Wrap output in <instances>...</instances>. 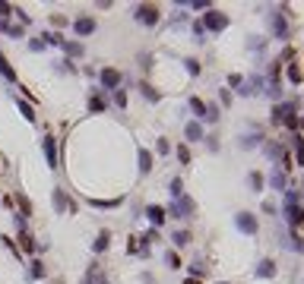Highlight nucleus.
I'll use <instances>...</instances> for the list:
<instances>
[{
    "label": "nucleus",
    "mask_w": 304,
    "mask_h": 284,
    "mask_svg": "<svg viewBox=\"0 0 304 284\" xmlns=\"http://www.w3.org/2000/svg\"><path fill=\"white\" fill-rule=\"evenodd\" d=\"M270 120L276 123V126H288V129H298L301 126V120H298V117H295V101H285V104H276V108H273V117H270Z\"/></svg>",
    "instance_id": "1"
},
{
    "label": "nucleus",
    "mask_w": 304,
    "mask_h": 284,
    "mask_svg": "<svg viewBox=\"0 0 304 284\" xmlns=\"http://www.w3.org/2000/svg\"><path fill=\"white\" fill-rule=\"evenodd\" d=\"M228 22H231L228 13H222V10H206L203 19H200V26L209 29V32H225V29H228Z\"/></svg>",
    "instance_id": "2"
},
{
    "label": "nucleus",
    "mask_w": 304,
    "mask_h": 284,
    "mask_svg": "<svg viewBox=\"0 0 304 284\" xmlns=\"http://www.w3.org/2000/svg\"><path fill=\"white\" fill-rule=\"evenodd\" d=\"M285 218L291 228H298L301 224V205H298V189H288L285 193Z\"/></svg>",
    "instance_id": "3"
},
{
    "label": "nucleus",
    "mask_w": 304,
    "mask_h": 284,
    "mask_svg": "<svg viewBox=\"0 0 304 284\" xmlns=\"http://www.w3.org/2000/svg\"><path fill=\"white\" fill-rule=\"evenodd\" d=\"M133 16H136V22H143V26H149V29H156V26H159V19H162L159 7H152V4H139Z\"/></svg>",
    "instance_id": "4"
},
{
    "label": "nucleus",
    "mask_w": 304,
    "mask_h": 284,
    "mask_svg": "<svg viewBox=\"0 0 304 284\" xmlns=\"http://www.w3.org/2000/svg\"><path fill=\"white\" fill-rule=\"evenodd\" d=\"M193 199L190 196H181V199H174L171 202V208L165 211V215H174V218H193Z\"/></svg>",
    "instance_id": "5"
},
{
    "label": "nucleus",
    "mask_w": 304,
    "mask_h": 284,
    "mask_svg": "<svg viewBox=\"0 0 304 284\" xmlns=\"http://www.w3.org/2000/svg\"><path fill=\"white\" fill-rule=\"evenodd\" d=\"M235 228L241 234H247V237H257L260 224H257V215H250V211H238V215H235Z\"/></svg>",
    "instance_id": "6"
},
{
    "label": "nucleus",
    "mask_w": 304,
    "mask_h": 284,
    "mask_svg": "<svg viewBox=\"0 0 304 284\" xmlns=\"http://www.w3.org/2000/svg\"><path fill=\"white\" fill-rule=\"evenodd\" d=\"M263 152H266V158H270V161H276V164H288V152H285V146H279V142H266Z\"/></svg>",
    "instance_id": "7"
},
{
    "label": "nucleus",
    "mask_w": 304,
    "mask_h": 284,
    "mask_svg": "<svg viewBox=\"0 0 304 284\" xmlns=\"http://www.w3.org/2000/svg\"><path fill=\"white\" fill-rule=\"evenodd\" d=\"M146 218H149L152 228L159 231L162 224H165V218H168V215H165V208H162V205H149V208H146Z\"/></svg>",
    "instance_id": "8"
},
{
    "label": "nucleus",
    "mask_w": 304,
    "mask_h": 284,
    "mask_svg": "<svg viewBox=\"0 0 304 284\" xmlns=\"http://www.w3.org/2000/svg\"><path fill=\"white\" fill-rule=\"evenodd\" d=\"M102 86H105V89H118V86H121V73H118L114 66H105V69H102Z\"/></svg>",
    "instance_id": "9"
},
{
    "label": "nucleus",
    "mask_w": 304,
    "mask_h": 284,
    "mask_svg": "<svg viewBox=\"0 0 304 284\" xmlns=\"http://www.w3.org/2000/svg\"><path fill=\"white\" fill-rule=\"evenodd\" d=\"M41 149H44V158H48V164H51V168H57V142H54V136H44V139H41Z\"/></svg>",
    "instance_id": "10"
},
{
    "label": "nucleus",
    "mask_w": 304,
    "mask_h": 284,
    "mask_svg": "<svg viewBox=\"0 0 304 284\" xmlns=\"http://www.w3.org/2000/svg\"><path fill=\"white\" fill-rule=\"evenodd\" d=\"M254 275L257 278H276V262H273V259H260L257 268H254Z\"/></svg>",
    "instance_id": "11"
},
{
    "label": "nucleus",
    "mask_w": 304,
    "mask_h": 284,
    "mask_svg": "<svg viewBox=\"0 0 304 284\" xmlns=\"http://www.w3.org/2000/svg\"><path fill=\"white\" fill-rule=\"evenodd\" d=\"M73 29H76V35H92V32H95V19H92V16H79L73 22Z\"/></svg>",
    "instance_id": "12"
},
{
    "label": "nucleus",
    "mask_w": 304,
    "mask_h": 284,
    "mask_svg": "<svg viewBox=\"0 0 304 284\" xmlns=\"http://www.w3.org/2000/svg\"><path fill=\"white\" fill-rule=\"evenodd\" d=\"M273 32H276V38H288V22L282 13H273Z\"/></svg>",
    "instance_id": "13"
},
{
    "label": "nucleus",
    "mask_w": 304,
    "mask_h": 284,
    "mask_svg": "<svg viewBox=\"0 0 304 284\" xmlns=\"http://www.w3.org/2000/svg\"><path fill=\"white\" fill-rule=\"evenodd\" d=\"M241 95H254V92H263V76H250L247 82H241Z\"/></svg>",
    "instance_id": "14"
},
{
    "label": "nucleus",
    "mask_w": 304,
    "mask_h": 284,
    "mask_svg": "<svg viewBox=\"0 0 304 284\" xmlns=\"http://www.w3.org/2000/svg\"><path fill=\"white\" fill-rule=\"evenodd\" d=\"M184 136L190 139V142H200V139H203V126L196 123V120H190V123L184 126Z\"/></svg>",
    "instance_id": "15"
},
{
    "label": "nucleus",
    "mask_w": 304,
    "mask_h": 284,
    "mask_svg": "<svg viewBox=\"0 0 304 284\" xmlns=\"http://www.w3.org/2000/svg\"><path fill=\"white\" fill-rule=\"evenodd\" d=\"M270 183H273V189H279V193H282V189H285V183H288L285 171H282V168H276V171H273V177H270Z\"/></svg>",
    "instance_id": "16"
},
{
    "label": "nucleus",
    "mask_w": 304,
    "mask_h": 284,
    "mask_svg": "<svg viewBox=\"0 0 304 284\" xmlns=\"http://www.w3.org/2000/svg\"><path fill=\"white\" fill-rule=\"evenodd\" d=\"M0 76H4L7 82H16V69L10 66V60H7L4 54H0Z\"/></svg>",
    "instance_id": "17"
},
{
    "label": "nucleus",
    "mask_w": 304,
    "mask_h": 284,
    "mask_svg": "<svg viewBox=\"0 0 304 284\" xmlns=\"http://www.w3.org/2000/svg\"><path fill=\"white\" fill-rule=\"evenodd\" d=\"M108 243H111V234L102 231V234L95 237V243H92V250H95V253H105V250H108Z\"/></svg>",
    "instance_id": "18"
},
{
    "label": "nucleus",
    "mask_w": 304,
    "mask_h": 284,
    "mask_svg": "<svg viewBox=\"0 0 304 284\" xmlns=\"http://www.w3.org/2000/svg\"><path fill=\"white\" fill-rule=\"evenodd\" d=\"M19 246H22V253H35V240L29 231H19Z\"/></svg>",
    "instance_id": "19"
},
{
    "label": "nucleus",
    "mask_w": 304,
    "mask_h": 284,
    "mask_svg": "<svg viewBox=\"0 0 304 284\" xmlns=\"http://www.w3.org/2000/svg\"><path fill=\"white\" fill-rule=\"evenodd\" d=\"M92 202V208H118L124 199H89Z\"/></svg>",
    "instance_id": "20"
},
{
    "label": "nucleus",
    "mask_w": 304,
    "mask_h": 284,
    "mask_svg": "<svg viewBox=\"0 0 304 284\" xmlns=\"http://www.w3.org/2000/svg\"><path fill=\"white\" fill-rule=\"evenodd\" d=\"M187 104H190V111H193L196 117H200V120H203V117H206V101H203V98H196V95H193V98L187 101Z\"/></svg>",
    "instance_id": "21"
},
{
    "label": "nucleus",
    "mask_w": 304,
    "mask_h": 284,
    "mask_svg": "<svg viewBox=\"0 0 304 284\" xmlns=\"http://www.w3.org/2000/svg\"><path fill=\"white\" fill-rule=\"evenodd\" d=\"M247 186L254 189V193H260V189H263V174H257V171H250V174H247Z\"/></svg>",
    "instance_id": "22"
},
{
    "label": "nucleus",
    "mask_w": 304,
    "mask_h": 284,
    "mask_svg": "<svg viewBox=\"0 0 304 284\" xmlns=\"http://www.w3.org/2000/svg\"><path fill=\"white\" fill-rule=\"evenodd\" d=\"M105 108H108V101H105V98H98V95H92V98H89V111L92 114H102Z\"/></svg>",
    "instance_id": "23"
},
{
    "label": "nucleus",
    "mask_w": 304,
    "mask_h": 284,
    "mask_svg": "<svg viewBox=\"0 0 304 284\" xmlns=\"http://www.w3.org/2000/svg\"><path fill=\"white\" fill-rule=\"evenodd\" d=\"M171 243L174 246H187V243H190V231H174L171 234Z\"/></svg>",
    "instance_id": "24"
},
{
    "label": "nucleus",
    "mask_w": 304,
    "mask_h": 284,
    "mask_svg": "<svg viewBox=\"0 0 304 284\" xmlns=\"http://www.w3.org/2000/svg\"><path fill=\"white\" fill-rule=\"evenodd\" d=\"M139 171H143V174L152 171V155H149L146 149H139Z\"/></svg>",
    "instance_id": "25"
},
{
    "label": "nucleus",
    "mask_w": 304,
    "mask_h": 284,
    "mask_svg": "<svg viewBox=\"0 0 304 284\" xmlns=\"http://www.w3.org/2000/svg\"><path fill=\"white\" fill-rule=\"evenodd\" d=\"M54 208H57V211H67V208H70L67 196H64V189H54Z\"/></svg>",
    "instance_id": "26"
},
{
    "label": "nucleus",
    "mask_w": 304,
    "mask_h": 284,
    "mask_svg": "<svg viewBox=\"0 0 304 284\" xmlns=\"http://www.w3.org/2000/svg\"><path fill=\"white\" fill-rule=\"evenodd\" d=\"M260 139H263L260 133H244V136H241V149H254Z\"/></svg>",
    "instance_id": "27"
},
{
    "label": "nucleus",
    "mask_w": 304,
    "mask_h": 284,
    "mask_svg": "<svg viewBox=\"0 0 304 284\" xmlns=\"http://www.w3.org/2000/svg\"><path fill=\"white\" fill-rule=\"evenodd\" d=\"M64 51L70 57H83V44H79V41H64Z\"/></svg>",
    "instance_id": "28"
},
{
    "label": "nucleus",
    "mask_w": 304,
    "mask_h": 284,
    "mask_svg": "<svg viewBox=\"0 0 304 284\" xmlns=\"http://www.w3.org/2000/svg\"><path fill=\"white\" fill-rule=\"evenodd\" d=\"M16 108H19V114H22V117H26V120H29V123H35V111L29 108V101H16Z\"/></svg>",
    "instance_id": "29"
},
{
    "label": "nucleus",
    "mask_w": 304,
    "mask_h": 284,
    "mask_svg": "<svg viewBox=\"0 0 304 284\" xmlns=\"http://www.w3.org/2000/svg\"><path fill=\"white\" fill-rule=\"evenodd\" d=\"M168 193H171L174 199H181V196H184V183H181V177H174V180H171V186H168Z\"/></svg>",
    "instance_id": "30"
},
{
    "label": "nucleus",
    "mask_w": 304,
    "mask_h": 284,
    "mask_svg": "<svg viewBox=\"0 0 304 284\" xmlns=\"http://www.w3.org/2000/svg\"><path fill=\"white\" fill-rule=\"evenodd\" d=\"M41 44H54V47H64V38H61V35H57V32H48V35H41Z\"/></svg>",
    "instance_id": "31"
},
{
    "label": "nucleus",
    "mask_w": 304,
    "mask_h": 284,
    "mask_svg": "<svg viewBox=\"0 0 304 284\" xmlns=\"http://www.w3.org/2000/svg\"><path fill=\"white\" fill-rule=\"evenodd\" d=\"M165 265H168V268H181V256L174 253V250H168V253H165Z\"/></svg>",
    "instance_id": "32"
},
{
    "label": "nucleus",
    "mask_w": 304,
    "mask_h": 284,
    "mask_svg": "<svg viewBox=\"0 0 304 284\" xmlns=\"http://www.w3.org/2000/svg\"><path fill=\"white\" fill-rule=\"evenodd\" d=\"M139 92H143V95H146V98H149V101H159V98H162V95H159L156 89H152V86H149V82H143V86H139Z\"/></svg>",
    "instance_id": "33"
},
{
    "label": "nucleus",
    "mask_w": 304,
    "mask_h": 284,
    "mask_svg": "<svg viewBox=\"0 0 304 284\" xmlns=\"http://www.w3.org/2000/svg\"><path fill=\"white\" fill-rule=\"evenodd\" d=\"M288 79L295 82V86H301V66L298 63H288Z\"/></svg>",
    "instance_id": "34"
},
{
    "label": "nucleus",
    "mask_w": 304,
    "mask_h": 284,
    "mask_svg": "<svg viewBox=\"0 0 304 284\" xmlns=\"http://www.w3.org/2000/svg\"><path fill=\"white\" fill-rule=\"evenodd\" d=\"M95 275H98V265H89V268H86V275H83V281H79V284H95Z\"/></svg>",
    "instance_id": "35"
},
{
    "label": "nucleus",
    "mask_w": 304,
    "mask_h": 284,
    "mask_svg": "<svg viewBox=\"0 0 304 284\" xmlns=\"http://www.w3.org/2000/svg\"><path fill=\"white\" fill-rule=\"evenodd\" d=\"M184 66H187V73H190V76H200V60L187 57V60H184Z\"/></svg>",
    "instance_id": "36"
},
{
    "label": "nucleus",
    "mask_w": 304,
    "mask_h": 284,
    "mask_svg": "<svg viewBox=\"0 0 304 284\" xmlns=\"http://www.w3.org/2000/svg\"><path fill=\"white\" fill-rule=\"evenodd\" d=\"M203 120L206 123H216L219 120V108H216V104H206V117H203Z\"/></svg>",
    "instance_id": "37"
},
{
    "label": "nucleus",
    "mask_w": 304,
    "mask_h": 284,
    "mask_svg": "<svg viewBox=\"0 0 304 284\" xmlns=\"http://www.w3.org/2000/svg\"><path fill=\"white\" fill-rule=\"evenodd\" d=\"M114 104H118V108H127V92L124 89H114Z\"/></svg>",
    "instance_id": "38"
},
{
    "label": "nucleus",
    "mask_w": 304,
    "mask_h": 284,
    "mask_svg": "<svg viewBox=\"0 0 304 284\" xmlns=\"http://www.w3.org/2000/svg\"><path fill=\"white\" fill-rule=\"evenodd\" d=\"M29 278H44V265H41V262H32V268H29Z\"/></svg>",
    "instance_id": "39"
},
{
    "label": "nucleus",
    "mask_w": 304,
    "mask_h": 284,
    "mask_svg": "<svg viewBox=\"0 0 304 284\" xmlns=\"http://www.w3.org/2000/svg\"><path fill=\"white\" fill-rule=\"evenodd\" d=\"M16 202H19V208H22V215H32V202L26 196H16Z\"/></svg>",
    "instance_id": "40"
},
{
    "label": "nucleus",
    "mask_w": 304,
    "mask_h": 284,
    "mask_svg": "<svg viewBox=\"0 0 304 284\" xmlns=\"http://www.w3.org/2000/svg\"><path fill=\"white\" fill-rule=\"evenodd\" d=\"M295 155H298V164H304V142H301V136H295Z\"/></svg>",
    "instance_id": "41"
},
{
    "label": "nucleus",
    "mask_w": 304,
    "mask_h": 284,
    "mask_svg": "<svg viewBox=\"0 0 304 284\" xmlns=\"http://www.w3.org/2000/svg\"><path fill=\"white\" fill-rule=\"evenodd\" d=\"M178 158H181V164H190V149H187V146H178Z\"/></svg>",
    "instance_id": "42"
},
{
    "label": "nucleus",
    "mask_w": 304,
    "mask_h": 284,
    "mask_svg": "<svg viewBox=\"0 0 304 284\" xmlns=\"http://www.w3.org/2000/svg\"><path fill=\"white\" fill-rule=\"evenodd\" d=\"M203 142L209 146V152H219V136H203Z\"/></svg>",
    "instance_id": "43"
},
{
    "label": "nucleus",
    "mask_w": 304,
    "mask_h": 284,
    "mask_svg": "<svg viewBox=\"0 0 304 284\" xmlns=\"http://www.w3.org/2000/svg\"><path fill=\"white\" fill-rule=\"evenodd\" d=\"M203 271H206V265H203V262H193V265H190V278H200Z\"/></svg>",
    "instance_id": "44"
},
{
    "label": "nucleus",
    "mask_w": 304,
    "mask_h": 284,
    "mask_svg": "<svg viewBox=\"0 0 304 284\" xmlns=\"http://www.w3.org/2000/svg\"><path fill=\"white\" fill-rule=\"evenodd\" d=\"M0 243H4V246H7V250L13 253V256H19V250H16V246H13V240H10V237H0Z\"/></svg>",
    "instance_id": "45"
},
{
    "label": "nucleus",
    "mask_w": 304,
    "mask_h": 284,
    "mask_svg": "<svg viewBox=\"0 0 304 284\" xmlns=\"http://www.w3.org/2000/svg\"><path fill=\"white\" fill-rule=\"evenodd\" d=\"M139 237H130V240H127V253H139Z\"/></svg>",
    "instance_id": "46"
},
{
    "label": "nucleus",
    "mask_w": 304,
    "mask_h": 284,
    "mask_svg": "<svg viewBox=\"0 0 304 284\" xmlns=\"http://www.w3.org/2000/svg\"><path fill=\"white\" fill-rule=\"evenodd\" d=\"M156 149H159V155H168V142H165V139H159Z\"/></svg>",
    "instance_id": "47"
},
{
    "label": "nucleus",
    "mask_w": 304,
    "mask_h": 284,
    "mask_svg": "<svg viewBox=\"0 0 304 284\" xmlns=\"http://www.w3.org/2000/svg\"><path fill=\"white\" fill-rule=\"evenodd\" d=\"M219 98H222V104H231V92H228V89H222V92H219Z\"/></svg>",
    "instance_id": "48"
},
{
    "label": "nucleus",
    "mask_w": 304,
    "mask_h": 284,
    "mask_svg": "<svg viewBox=\"0 0 304 284\" xmlns=\"http://www.w3.org/2000/svg\"><path fill=\"white\" fill-rule=\"evenodd\" d=\"M0 13H4V19H7V13H13V7H10V4H4V0H0Z\"/></svg>",
    "instance_id": "49"
},
{
    "label": "nucleus",
    "mask_w": 304,
    "mask_h": 284,
    "mask_svg": "<svg viewBox=\"0 0 304 284\" xmlns=\"http://www.w3.org/2000/svg\"><path fill=\"white\" fill-rule=\"evenodd\" d=\"M184 284H203V281H200V278H187Z\"/></svg>",
    "instance_id": "50"
},
{
    "label": "nucleus",
    "mask_w": 304,
    "mask_h": 284,
    "mask_svg": "<svg viewBox=\"0 0 304 284\" xmlns=\"http://www.w3.org/2000/svg\"><path fill=\"white\" fill-rule=\"evenodd\" d=\"M219 284H228V281H219Z\"/></svg>",
    "instance_id": "51"
},
{
    "label": "nucleus",
    "mask_w": 304,
    "mask_h": 284,
    "mask_svg": "<svg viewBox=\"0 0 304 284\" xmlns=\"http://www.w3.org/2000/svg\"><path fill=\"white\" fill-rule=\"evenodd\" d=\"M57 284H64V281H57Z\"/></svg>",
    "instance_id": "52"
}]
</instances>
